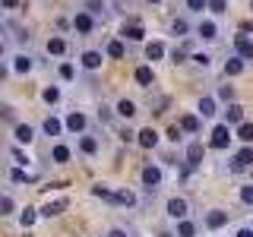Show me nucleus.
Instances as JSON below:
<instances>
[{
    "label": "nucleus",
    "mask_w": 253,
    "mask_h": 237,
    "mask_svg": "<svg viewBox=\"0 0 253 237\" xmlns=\"http://www.w3.org/2000/svg\"><path fill=\"white\" fill-rule=\"evenodd\" d=\"M196 32H200V35L206 38V41H212V38H218V29H215V22H212V19H203L200 26H196Z\"/></svg>",
    "instance_id": "12"
},
{
    "label": "nucleus",
    "mask_w": 253,
    "mask_h": 237,
    "mask_svg": "<svg viewBox=\"0 0 253 237\" xmlns=\"http://www.w3.org/2000/svg\"><path fill=\"white\" fill-rule=\"evenodd\" d=\"M187 10L203 13V10H209V0H187Z\"/></svg>",
    "instance_id": "37"
},
{
    "label": "nucleus",
    "mask_w": 253,
    "mask_h": 237,
    "mask_svg": "<svg viewBox=\"0 0 253 237\" xmlns=\"http://www.w3.org/2000/svg\"><path fill=\"white\" fill-rule=\"evenodd\" d=\"M241 73H244V57L225 60V76H241Z\"/></svg>",
    "instance_id": "15"
},
{
    "label": "nucleus",
    "mask_w": 253,
    "mask_h": 237,
    "mask_svg": "<svg viewBox=\"0 0 253 237\" xmlns=\"http://www.w3.org/2000/svg\"><path fill=\"white\" fill-rule=\"evenodd\" d=\"M187 19H174V35H187Z\"/></svg>",
    "instance_id": "40"
},
{
    "label": "nucleus",
    "mask_w": 253,
    "mask_h": 237,
    "mask_svg": "<svg viewBox=\"0 0 253 237\" xmlns=\"http://www.w3.org/2000/svg\"><path fill=\"white\" fill-rule=\"evenodd\" d=\"M250 164H253V146H244L241 152L234 155L231 168H234V171H244V168H250Z\"/></svg>",
    "instance_id": "4"
},
{
    "label": "nucleus",
    "mask_w": 253,
    "mask_h": 237,
    "mask_svg": "<svg viewBox=\"0 0 253 237\" xmlns=\"http://www.w3.org/2000/svg\"><path fill=\"white\" fill-rule=\"evenodd\" d=\"M237 237H253V231H250V228H244V231H237Z\"/></svg>",
    "instance_id": "49"
},
{
    "label": "nucleus",
    "mask_w": 253,
    "mask_h": 237,
    "mask_svg": "<svg viewBox=\"0 0 253 237\" xmlns=\"http://www.w3.org/2000/svg\"><path fill=\"white\" fill-rule=\"evenodd\" d=\"M63 209H67V199H54V202H47L44 209H42V215L44 218H54V215H60Z\"/></svg>",
    "instance_id": "14"
},
{
    "label": "nucleus",
    "mask_w": 253,
    "mask_h": 237,
    "mask_svg": "<svg viewBox=\"0 0 253 237\" xmlns=\"http://www.w3.org/2000/svg\"><path fill=\"white\" fill-rule=\"evenodd\" d=\"M168 215L177 218V221H184V218H187V199H177V196H174V199H168Z\"/></svg>",
    "instance_id": "7"
},
{
    "label": "nucleus",
    "mask_w": 253,
    "mask_h": 237,
    "mask_svg": "<svg viewBox=\"0 0 253 237\" xmlns=\"http://www.w3.org/2000/svg\"><path fill=\"white\" fill-rule=\"evenodd\" d=\"M234 51H237V57L253 60V38H247V35H234Z\"/></svg>",
    "instance_id": "3"
},
{
    "label": "nucleus",
    "mask_w": 253,
    "mask_h": 237,
    "mask_svg": "<svg viewBox=\"0 0 253 237\" xmlns=\"http://www.w3.org/2000/svg\"><path fill=\"white\" fill-rule=\"evenodd\" d=\"M177 237H196V225H193V221H180V225H177Z\"/></svg>",
    "instance_id": "30"
},
{
    "label": "nucleus",
    "mask_w": 253,
    "mask_h": 237,
    "mask_svg": "<svg viewBox=\"0 0 253 237\" xmlns=\"http://www.w3.org/2000/svg\"><path fill=\"white\" fill-rule=\"evenodd\" d=\"M85 10H89V13H101V10H105V3H101V0H89Z\"/></svg>",
    "instance_id": "42"
},
{
    "label": "nucleus",
    "mask_w": 253,
    "mask_h": 237,
    "mask_svg": "<svg viewBox=\"0 0 253 237\" xmlns=\"http://www.w3.org/2000/svg\"><path fill=\"white\" fill-rule=\"evenodd\" d=\"M146 57H149V60H162V57H165V44H162V41H149V44H146Z\"/></svg>",
    "instance_id": "18"
},
{
    "label": "nucleus",
    "mask_w": 253,
    "mask_h": 237,
    "mask_svg": "<svg viewBox=\"0 0 253 237\" xmlns=\"http://www.w3.org/2000/svg\"><path fill=\"white\" fill-rule=\"evenodd\" d=\"M124 54H126V47H124V41H121V38H114V41H108V57L121 60Z\"/></svg>",
    "instance_id": "21"
},
{
    "label": "nucleus",
    "mask_w": 253,
    "mask_h": 237,
    "mask_svg": "<svg viewBox=\"0 0 253 237\" xmlns=\"http://www.w3.org/2000/svg\"><path fill=\"white\" fill-rule=\"evenodd\" d=\"M19 221H22V228H32V225H35V209H22Z\"/></svg>",
    "instance_id": "36"
},
{
    "label": "nucleus",
    "mask_w": 253,
    "mask_h": 237,
    "mask_svg": "<svg viewBox=\"0 0 253 237\" xmlns=\"http://www.w3.org/2000/svg\"><path fill=\"white\" fill-rule=\"evenodd\" d=\"M108 237H124V234H121V231H111V234H108Z\"/></svg>",
    "instance_id": "50"
},
{
    "label": "nucleus",
    "mask_w": 253,
    "mask_h": 237,
    "mask_svg": "<svg viewBox=\"0 0 253 237\" xmlns=\"http://www.w3.org/2000/svg\"><path fill=\"white\" fill-rule=\"evenodd\" d=\"M209 13H215V16L228 13V0H209Z\"/></svg>",
    "instance_id": "35"
},
{
    "label": "nucleus",
    "mask_w": 253,
    "mask_h": 237,
    "mask_svg": "<svg viewBox=\"0 0 253 237\" xmlns=\"http://www.w3.org/2000/svg\"><path fill=\"white\" fill-rule=\"evenodd\" d=\"M92 196H98V199H111V202H114V193H111L108 187H101V184H95V187H92Z\"/></svg>",
    "instance_id": "34"
},
{
    "label": "nucleus",
    "mask_w": 253,
    "mask_h": 237,
    "mask_svg": "<svg viewBox=\"0 0 253 237\" xmlns=\"http://www.w3.org/2000/svg\"><path fill=\"white\" fill-rule=\"evenodd\" d=\"M0 209H3V215H13L16 205H13V196H10V193H3V199H0Z\"/></svg>",
    "instance_id": "38"
},
{
    "label": "nucleus",
    "mask_w": 253,
    "mask_h": 237,
    "mask_svg": "<svg viewBox=\"0 0 253 237\" xmlns=\"http://www.w3.org/2000/svg\"><path fill=\"white\" fill-rule=\"evenodd\" d=\"M79 149H83L85 155H95V152H98V139H95V136H83V139H79Z\"/></svg>",
    "instance_id": "25"
},
{
    "label": "nucleus",
    "mask_w": 253,
    "mask_h": 237,
    "mask_svg": "<svg viewBox=\"0 0 253 237\" xmlns=\"http://www.w3.org/2000/svg\"><path fill=\"white\" fill-rule=\"evenodd\" d=\"M142 184H146V187H158V184H162V171H158L155 164L142 168Z\"/></svg>",
    "instance_id": "11"
},
{
    "label": "nucleus",
    "mask_w": 253,
    "mask_h": 237,
    "mask_svg": "<svg viewBox=\"0 0 253 237\" xmlns=\"http://www.w3.org/2000/svg\"><path fill=\"white\" fill-rule=\"evenodd\" d=\"M218 98L221 101H231L234 98V89H231V85H221V89H218Z\"/></svg>",
    "instance_id": "41"
},
{
    "label": "nucleus",
    "mask_w": 253,
    "mask_h": 237,
    "mask_svg": "<svg viewBox=\"0 0 253 237\" xmlns=\"http://www.w3.org/2000/svg\"><path fill=\"white\" fill-rule=\"evenodd\" d=\"M171 57H174V63H184V60H187V51H184V47H174Z\"/></svg>",
    "instance_id": "44"
},
{
    "label": "nucleus",
    "mask_w": 253,
    "mask_h": 237,
    "mask_svg": "<svg viewBox=\"0 0 253 237\" xmlns=\"http://www.w3.org/2000/svg\"><path fill=\"white\" fill-rule=\"evenodd\" d=\"M85 123H89V120H85V114H79V111H73V114L67 117V130L70 133H83Z\"/></svg>",
    "instance_id": "9"
},
{
    "label": "nucleus",
    "mask_w": 253,
    "mask_h": 237,
    "mask_svg": "<svg viewBox=\"0 0 253 237\" xmlns=\"http://www.w3.org/2000/svg\"><path fill=\"white\" fill-rule=\"evenodd\" d=\"M237 139L250 146V142H253V123H241V126H237Z\"/></svg>",
    "instance_id": "29"
},
{
    "label": "nucleus",
    "mask_w": 253,
    "mask_h": 237,
    "mask_svg": "<svg viewBox=\"0 0 253 237\" xmlns=\"http://www.w3.org/2000/svg\"><path fill=\"white\" fill-rule=\"evenodd\" d=\"M241 199H244V202H253V187H244V190H241Z\"/></svg>",
    "instance_id": "47"
},
{
    "label": "nucleus",
    "mask_w": 253,
    "mask_h": 237,
    "mask_svg": "<svg viewBox=\"0 0 253 237\" xmlns=\"http://www.w3.org/2000/svg\"><path fill=\"white\" fill-rule=\"evenodd\" d=\"M32 139H35V133H32L29 123H19V126H16V142H26V146H29Z\"/></svg>",
    "instance_id": "22"
},
{
    "label": "nucleus",
    "mask_w": 253,
    "mask_h": 237,
    "mask_svg": "<svg viewBox=\"0 0 253 237\" xmlns=\"http://www.w3.org/2000/svg\"><path fill=\"white\" fill-rule=\"evenodd\" d=\"M73 76H76L73 63H60V79H73Z\"/></svg>",
    "instance_id": "39"
},
{
    "label": "nucleus",
    "mask_w": 253,
    "mask_h": 237,
    "mask_svg": "<svg viewBox=\"0 0 253 237\" xmlns=\"http://www.w3.org/2000/svg\"><path fill=\"white\" fill-rule=\"evenodd\" d=\"M228 142H231V130H228V123H218L215 130H212L209 146L212 149H228Z\"/></svg>",
    "instance_id": "1"
},
{
    "label": "nucleus",
    "mask_w": 253,
    "mask_h": 237,
    "mask_svg": "<svg viewBox=\"0 0 253 237\" xmlns=\"http://www.w3.org/2000/svg\"><path fill=\"white\" fill-rule=\"evenodd\" d=\"M83 67H85V70H98V67H101V54H98V51H85V54H83Z\"/></svg>",
    "instance_id": "19"
},
{
    "label": "nucleus",
    "mask_w": 253,
    "mask_h": 237,
    "mask_svg": "<svg viewBox=\"0 0 253 237\" xmlns=\"http://www.w3.org/2000/svg\"><path fill=\"white\" fill-rule=\"evenodd\" d=\"M142 35H146V32H142V26H139L136 19L124 26V38H126V41H142Z\"/></svg>",
    "instance_id": "10"
},
{
    "label": "nucleus",
    "mask_w": 253,
    "mask_h": 237,
    "mask_svg": "<svg viewBox=\"0 0 253 237\" xmlns=\"http://www.w3.org/2000/svg\"><path fill=\"white\" fill-rule=\"evenodd\" d=\"M193 63L196 67H209V54H193Z\"/></svg>",
    "instance_id": "45"
},
{
    "label": "nucleus",
    "mask_w": 253,
    "mask_h": 237,
    "mask_svg": "<svg viewBox=\"0 0 253 237\" xmlns=\"http://www.w3.org/2000/svg\"><path fill=\"white\" fill-rule=\"evenodd\" d=\"M44 133H47V136H60V133H63V123L57 120V117H47V120H44Z\"/></svg>",
    "instance_id": "24"
},
{
    "label": "nucleus",
    "mask_w": 253,
    "mask_h": 237,
    "mask_svg": "<svg viewBox=\"0 0 253 237\" xmlns=\"http://www.w3.org/2000/svg\"><path fill=\"white\" fill-rule=\"evenodd\" d=\"M206 225L215 231V228H225L228 225V212H221V209H212L209 215H206Z\"/></svg>",
    "instance_id": "8"
},
{
    "label": "nucleus",
    "mask_w": 253,
    "mask_h": 237,
    "mask_svg": "<svg viewBox=\"0 0 253 237\" xmlns=\"http://www.w3.org/2000/svg\"><path fill=\"white\" fill-rule=\"evenodd\" d=\"M149 3H162V0H149Z\"/></svg>",
    "instance_id": "51"
},
{
    "label": "nucleus",
    "mask_w": 253,
    "mask_h": 237,
    "mask_svg": "<svg viewBox=\"0 0 253 237\" xmlns=\"http://www.w3.org/2000/svg\"><path fill=\"white\" fill-rule=\"evenodd\" d=\"M225 123H237V126H241V123H244V108H241V105H228Z\"/></svg>",
    "instance_id": "13"
},
{
    "label": "nucleus",
    "mask_w": 253,
    "mask_h": 237,
    "mask_svg": "<svg viewBox=\"0 0 253 237\" xmlns=\"http://www.w3.org/2000/svg\"><path fill=\"white\" fill-rule=\"evenodd\" d=\"M180 130L200 133V117H196V114H184V117H180Z\"/></svg>",
    "instance_id": "17"
},
{
    "label": "nucleus",
    "mask_w": 253,
    "mask_h": 237,
    "mask_svg": "<svg viewBox=\"0 0 253 237\" xmlns=\"http://www.w3.org/2000/svg\"><path fill=\"white\" fill-rule=\"evenodd\" d=\"M13 70H16V73H29V70H32V57H26V54H19V57L13 60Z\"/></svg>",
    "instance_id": "27"
},
{
    "label": "nucleus",
    "mask_w": 253,
    "mask_h": 237,
    "mask_svg": "<svg viewBox=\"0 0 253 237\" xmlns=\"http://www.w3.org/2000/svg\"><path fill=\"white\" fill-rule=\"evenodd\" d=\"M203 158H206L203 142H190V146H187V164H190V168H196V164H203Z\"/></svg>",
    "instance_id": "5"
},
{
    "label": "nucleus",
    "mask_w": 253,
    "mask_h": 237,
    "mask_svg": "<svg viewBox=\"0 0 253 237\" xmlns=\"http://www.w3.org/2000/svg\"><path fill=\"white\" fill-rule=\"evenodd\" d=\"M42 98L47 101V105H57V101H60V89H54V85H47V89L42 92Z\"/></svg>",
    "instance_id": "32"
},
{
    "label": "nucleus",
    "mask_w": 253,
    "mask_h": 237,
    "mask_svg": "<svg viewBox=\"0 0 253 237\" xmlns=\"http://www.w3.org/2000/svg\"><path fill=\"white\" fill-rule=\"evenodd\" d=\"M73 29L79 32V35H89V32L95 29V19H92V13H89V10L76 13V16H73Z\"/></svg>",
    "instance_id": "2"
},
{
    "label": "nucleus",
    "mask_w": 253,
    "mask_h": 237,
    "mask_svg": "<svg viewBox=\"0 0 253 237\" xmlns=\"http://www.w3.org/2000/svg\"><path fill=\"white\" fill-rule=\"evenodd\" d=\"M117 114H121V117H133V114H136V105H133V101H121V105H117Z\"/></svg>",
    "instance_id": "33"
},
{
    "label": "nucleus",
    "mask_w": 253,
    "mask_h": 237,
    "mask_svg": "<svg viewBox=\"0 0 253 237\" xmlns=\"http://www.w3.org/2000/svg\"><path fill=\"white\" fill-rule=\"evenodd\" d=\"M180 133H184V130H180V123H174L171 130H168V139H171V142H177V139H180Z\"/></svg>",
    "instance_id": "43"
},
{
    "label": "nucleus",
    "mask_w": 253,
    "mask_h": 237,
    "mask_svg": "<svg viewBox=\"0 0 253 237\" xmlns=\"http://www.w3.org/2000/svg\"><path fill=\"white\" fill-rule=\"evenodd\" d=\"M10 180H13V184H32V180H35V177H32V174H26V171H19V168H16V171H10Z\"/></svg>",
    "instance_id": "31"
},
{
    "label": "nucleus",
    "mask_w": 253,
    "mask_h": 237,
    "mask_svg": "<svg viewBox=\"0 0 253 237\" xmlns=\"http://www.w3.org/2000/svg\"><path fill=\"white\" fill-rule=\"evenodd\" d=\"M200 114L203 117H212V114H215V98H209V95L200 98Z\"/></svg>",
    "instance_id": "28"
},
{
    "label": "nucleus",
    "mask_w": 253,
    "mask_h": 237,
    "mask_svg": "<svg viewBox=\"0 0 253 237\" xmlns=\"http://www.w3.org/2000/svg\"><path fill=\"white\" fill-rule=\"evenodd\" d=\"M47 54H54V57H60V54H67V41L63 38H47Z\"/></svg>",
    "instance_id": "16"
},
{
    "label": "nucleus",
    "mask_w": 253,
    "mask_h": 237,
    "mask_svg": "<svg viewBox=\"0 0 253 237\" xmlns=\"http://www.w3.org/2000/svg\"><path fill=\"white\" fill-rule=\"evenodd\" d=\"M13 158H16V164H29V155H22L19 149H13Z\"/></svg>",
    "instance_id": "46"
},
{
    "label": "nucleus",
    "mask_w": 253,
    "mask_h": 237,
    "mask_svg": "<svg viewBox=\"0 0 253 237\" xmlns=\"http://www.w3.org/2000/svg\"><path fill=\"white\" fill-rule=\"evenodd\" d=\"M152 79H155L152 67H136V82L139 85H152Z\"/></svg>",
    "instance_id": "23"
},
{
    "label": "nucleus",
    "mask_w": 253,
    "mask_h": 237,
    "mask_svg": "<svg viewBox=\"0 0 253 237\" xmlns=\"http://www.w3.org/2000/svg\"><path fill=\"white\" fill-rule=\"evenodd\" d=\"M3 6H6V10H16V6H19V0H3Z\"/></svg>",
    "instance_id": "48"
},
{
    "label": "nucleus",
    "mask_w": 253,
    "mask_h": 237,
    "mask_svg": "<svg viewBox=\"0 0 253 237\" xmlns=\"http://www.w3.org/2000/svg\"><path fill=\"white\" fill-rule=\"evenodd\" d=\"M136 142H139L142 149H155V146H158V133L152 130V126H146V130L136 133Z\"/></svg>",
    "instance_id": "6"
},
{
    "label": "nucleus",
    "mask_w": 253,
    "mask_h": 237,
    "mask_svg": "<svg viewBox=\"0 0 253 237\" xmlns=\"http://www.w3.org/2000/svg\"><path fill=\"white\" fill-rule=\"evenodd\" d=\"M114 202L117 205H136V196H133L130 190H117V193H114Z\"/></svg>",
    "instance_id": "26"
},
{
    "label": "nucleus",
    "mask_w": 253,
    "mask_h": 237,
    "mask_svg": "<svg viewBox=\"0 0 253 237\" xmlns=\"http://www.w3.org/2000/svg\"><path fill=\"white\" fill-rule=\"evenodd\" d=\"M51 161H54V164H67V161H70V149H67V146H54V149H51Z\"/></svg>",
    "instance_id": "20"
}]
</instances>
